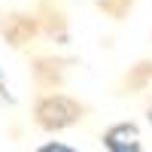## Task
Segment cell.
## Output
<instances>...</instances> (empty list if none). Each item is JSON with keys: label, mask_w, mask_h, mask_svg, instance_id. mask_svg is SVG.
<instances>
[{"label": "cell", "mask_w": 152, "mask_h": 152, "mask_svg": "<svg viewBox=\"0 0 152 152\" xmlns=\"http://www.w3.org/2000/svg\"><path fill=\"white\" fill-rule=\"evenodd\" d=\"M152 82V61H137L134 67H128V73L122 76V88L125 91H143Z\"/></svg>", "instance_id": "5b68a950"}, {"label": "cell", "mask_w": 152, "mask_h": 152, "mask_svg": "<svg viewBox=\"0 0 152 152\" xmlns=\"http://www.w3.org/2000/svg\"><path fill=\"white\" fill-rule=\"evenodd\" d=\"M0 34L9 46L21 49L40 34V18H37V12H3L0 15Z\"/></svg>", "instance_id": "3957f363"}, {"label": "cell", "mask_w": 152, "mask_h": 152, "mask_svg": "<svg viewBox=\"0 0 152 152\" xmlns=\"http://www.w3.org/2000/svg\"><path fill=\"white\" fill-rule=\"evenodd\" d=\"M107 152H143L140 143V128L134 122H119V125H110L100 137Z\"/></svg>", "instance_id": "277c9868"}, {"label": "cell", "mask_w": 152, "mask_h": 152, "mask_svg": "<svg viewBox=\"0 0 152 152\" xmlns=\"http://www.w3.org/2000/svg\"><path fill=\"white\" fill-rule=\"evenodd\" d=\"M31 79L40 88V94L61 91V85L67 79V61L58 55H34L31 58Z\"/></svg>", "instance_id": "7a4b0ae2"}, {"label": "cell", "mask_w": 152, "mask_h": 152, "mask_svg": "<svg viewBox=\"0 0 152 152\" xmlns=\"http://www.w3.org/2000/svg\"><path fill=\"white\" fill-rule=\"evenodd\" d=\"M146 116H149V122H152V104H149V110H146Z\"/></svg>", "instance_id": "9c48e42d"}, {"label": "cell", "mask_w": 152, "mask_h": 152, "mask_svg": "<svg viewBox=\"0 0 152 152\" xmlns=\"http://www.w3.org/2000/svg\"><path fill=\"white\" fill-rule=\"evenodd\" d=\"M37 152H79V149L70 146V143H61V140H49L43 146H37Z\"/></svg>", "instance_id": "ba28073f"}, {"label": "cell", "mask_w": 152, "mask_h": 152, "mask_svg": "<svg viewBox=\"0 0 152 152\" xmlns=\"http://www.w3.org/2000/svg\"><path fill=\"white\" fill-rule=\"evenodd\" d=\"M137 0H97V9L104 12V15H110L113 21H125L131 15Z\"/></svg>", "instance_id": "52a82bcc"}, {"label": "cell", "mask_w": 152, "mask_h": 152, "mask_svg": "<svg viewBox=\"0 0 152 152\" xmlns=\"http://www.w3.org/2000/svg\"><path fill=\"white\" fill-rule=\"evenodd\" d=\"M40 18V31H46L49 37H67V24H64V12L61 9H49V3H43V9L37 12Z\"/></svg>", "instance_id": "8992f818"}, {"label": "cell", "mask_w": 152, "mask_h": 152, "mask_svg": "<svg viewBox=\"0 0 152 152\" xmlns=\"http://www.w3.org/2000/svg\"><path fill=\"white\" fill-rule=\"evenodd\" d=\"M31 116L37 122V128L58 134V131H67L85 119V104L73 94H64V91H46V94L34 97Z\"/></svg>", "instance_id": "6da1fadb"}]
</instances>
